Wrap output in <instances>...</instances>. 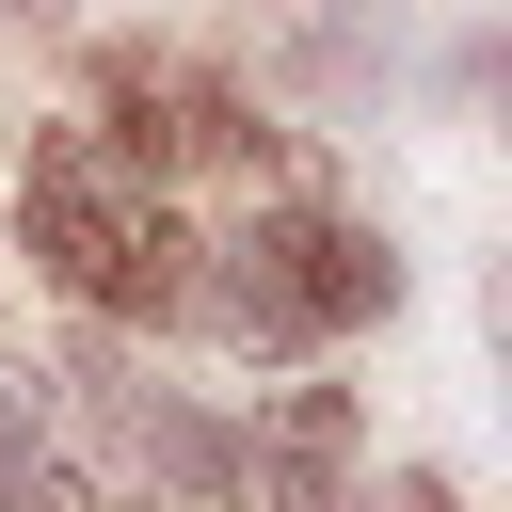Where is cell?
<instances>
[{
  "instance_id": "cell-5",
  "label": "cell",
  "mask_w": 512,
  "mask_h": 512,
  "mask_svg": "<svg viewBox=\"0 0 512 512\" xmlns=\"http://www.w3.org/2000/svg\"><path fill=\"white\" fill-rule=\"evenodd\" d=\"M32 480H48V368L0 352V512H32Z\"/></svg>"
},
{
  "instance_id": "cell-3",
  "label": "cell",
  "mask_w": 512,
  "mask_h": 512,
  "mask_svg": "<svg viewBox=\"0 0 512 512\" xmlns=\"http://www.w3.org/2000/svg\"><path fill=\"white\" fill-rule=\"evenodd\" d=\"M352 448H368L352 384H288L256 416V448H240V496L256 512H352Z\"/></svg>"
},
{
  "instance_id": "cell-6",
  "label": "cell",
  "mask_w": 512,
  "mask_h": 512,
  "mask_svg": "<svg viewBox=\"0 0 512 512\" xmlns=\"http://www.w3.org/2000/svg\"><path fill=\"white\" fill-rule=\"evenodd\" d=\"M384 512H448V480H432V464H400V496H384Z\"/></svg>"
},
{
  "instance_id": "cell-2",
  "label": "cell",
  "mask_w": 512,
  "mask_h": 512,
  "mask_svg": "<svg viewBox=\"0 0 512 512\" xmlns=\"http://www.w3.org/2000/svg\"><path fill=\"white\" fill-rule=\"evenodd\" d=\"M192 304L240 336V352H304L336 320H384L400 304V256L336 208H256V240H224V272H192Z\"/></svg>"
},
{
  "instance_id": "cell-4",
  "label": "cell",
  "mask_w": 512,
  "mask_h": 512,
  "mask_svg": "<svg viewBox=\"0 0 512 512\" xmlns=\"http://www.w3.org/2000/svg\"><path fill=\"white\" fill-rule=\"evenodd\" d=\"M96 400H112V432H128V464H160V480H176L192 512H224V496H240V432H208V416H192L176 384H128V368H112Z\"/></svg>"
},
{
  "instance_id": "cell-1",
  "label": "cell",
  "mask_w": 512,
  "mask_h": 512,
  "mask_svg": "<svg viewBox=\"0 0 512 512\" xmlns=\"http://www.w3.org/2000/svg\"><path fill=\"white\" fill-rule=\"evenodd\" d=\"M16 240L80 288V304H112V320H160V304H192V224L96 144V128H48L32 160H16Z\"/></svg>"
}]
</instances>
